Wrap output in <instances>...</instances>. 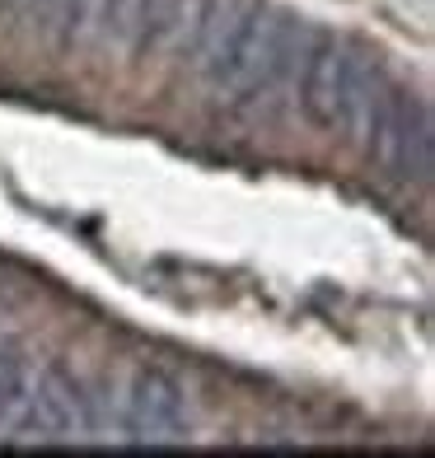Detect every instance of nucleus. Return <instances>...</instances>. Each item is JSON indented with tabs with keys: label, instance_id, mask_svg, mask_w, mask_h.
<instances>
[{
	"label": "nucleus",
	"instance_id": "3",
	"mask_svg": "<svg viewBox=\"0 0 435 458\" xmlns=\"http://www.w3.org/2000/svg\"><path fill=\"white\" fill-rule=\"evenodd\" d=\"M90 430H94V398L85 374L71 369L66 360H47L29 379L24 407H19L10 435L24 445H61V440H80Z\"/></svg>",
	"mask_w": 435,
	"mask_h": 458
},
{
	"label": "nucleus",
	"instance_id": "6",
	"mask_svg": "<svg viewBox=\"0 0 435 458\" xmlns=\"http://www.w3.org/2000/svg\"><path fill=\"white\" fill-rule=\"evenodd\" d=\"M33 379V360H29V346L0 332V435H10L19 407H24V393Z\"/></svg>",
	"mask_w": 435,
	"mask_h": 458
},
{
	"label": "nucleus",
	"instance_id": "5",
	"mask_svg": "<svg viewBox=\"0 0 435 458\" xmlns=\"http://www.w3.org/2000/svg\"><path fill=\"white\" fill-rule=\"evenodd\" d=\"M141 19V0H80V33H90L98 47L132 52Z\"/></svg>",
	"mask_w": 435,
	"mask_h": 458
},
{
	"label": "nucleus",
	"instance_id": "1",
	"mask_svg": "<svg viewBox=\"0 0 435 458\" xmlns=\"http://www.w3.org/2000/svg\"><path fill=\"white\" fill-rule=\"evenodd\" d=\"M380 85H384L380 61L370 56L365 43L342 38V33H323V29L309 33L295 89H300L304 117L314 122L319 131L342 136V140L361 136L365 113H370V103H375Z\"/></svg>",
	"mask_w": 435,
	"mask_h": 458
},
{
	"label": "nucleus",
	"instance_id": "2",
	"mask_svg": "<svg viewBox=\"0 0 435 458\" xmlns=\"http://www.w3.org/2000/svg\"><path fill=\"white\" fill-rule=\"evenodd\" d=\"M365 150L393 182H426L435 169V122L422 94L380 85L375 103L365 113Z\"/></svg>",
	"mask_w": 435,
	"mask_h": 458
},
{
	"label": "nucleus",
	"instance_id": "8",
	"mask_svg": "<svg viewBox=\"0 0 435 458\" xmlns=\"http://www.w3.org/2000/svg\"><path fill=\"white\" fill-rule=\"evenodd\" d=\"M0 5H19V0H0Z\"/></svg>",
	"mask_w": 435,
	"mask_h": 458
},
{
	"label": "nucleus",
	"instance_id": "4",
	"mask_svg": "<svg viewBox=\"0 0 435 458\" xmlns=\"http://www.w3.org/2000/svg\"><path fill=\"white\" fill-rule=\"evenodd\" d=\"M188 430H192V407L183 379H174L159 365L136 369L122 388V435L136 445H169L188 440Z\"/></svg>",
	"mask_w": 435,
	"mask_h": 458
},
{
	"label": "nucleus",
	"instance_id": "7",
	"mask_svg": "<svg viewBox=\"0 0 435 458\" xmlns=\"http://www.w3.org/2000/svg\"><path fill=\"white\" fill-rule=\"evenodd\" d=\"M19 5L33 19V29L52 43H66L80 33V0H19Z\"/></svg>",
	"mask_w": 435,
	"mask_h": 458
}]
</instances>
